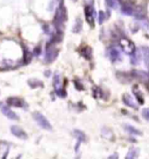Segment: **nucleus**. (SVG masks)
Returning a JSON list of instances; mask_svg holds the SVG:
<instances>
[{
    "mask_svg": "<svg viewBox=\"0 0 149 159\" xmlns=\"http://www.w3.org/2000/svg\"><path fill=\"white\" fill-rule=\"evenodd\" d=\"M65 20H66V11L63 5H60V7L57 11V13L53 20L54 25L59 32H61V28Z\"/></svg>",
    "mask_w": 149,
    "mask_h": 159,
    "instance_id": "1",
    "label": "nucleus"
},
{
    "mask_svg": "<svg viewBox=\"0 0 149 159\" xmlns=\"http://www.w3.org/2000/svg\"><path fill=\"white\" fill-rule=\"evenodd\" d=\"M58 54H59V49L55 47V43L52 41L48 43L46 46V61L47 63L53 62L56 60Z\"/></svg>",
    "mask_w": 149,
    "mask_h": 159,
    "instance_id": "2",
    "label": "nucleus"
},
{
    "mask_svg": "<svg viewBox=\"0 0 149 159\" xmlns=\"http://www.w3.org/2000/svg\"><path fill=\"white\" fill-rule=\"evenodd\" d=\"M33 118L38 124V126L41 127L44 129H46V130H51L52 129V126L51 125V123L47 120L46 117L43 116L41 113H33Z\"/></svg>",
    "mask_w": 149,
    "mask_h": 159,
    "instance_id": "3",
    "label": "nucleus"
},
{
    "mask_svg": "<svg viewBox=\"0 0 149 159\" xmlns=\"http://www.w3.org/2000/svg\"><path fill=\"white\" fill-rule=\"evenodd\" d=\"M53 87L56 91V94L60 96V97H65L66 94H65V89L62 87V83H61V77L59 73H56L53 77Z\"/></svg>",
    "mask_w": 149,
    "mask_h": 159,
    "instance_id": "4",
    "label": "nucleus"
},
{
    "mask_svg": "<svg viewBox=\"0 0 149 159\" xmlns=\"http://www.w3.org/2000/svg\"><path fill=\"white\" fill-rule=\"evenodd\" d=\"M121 47L122 50L127 54H133L135 52V47L134 43L127 39H121Z\"/></svg>",
    "mask_w": 149,
    "mask_h": 159,
    "instance_id": "5",
    "label": "nucleus"
},
{
    "mask_svg": "<svg viewBox=\"0 0 149 159\" xmlns=\"http://www.w3.org/2000/svg\"><path fill=\"white\" fill-rule=\"evenodd\" d=\"M0 108H1L2 113H3L7 118H9L11 120H19V116H17V114H15L9 107L5 106L4 104H0Z\"/></svg>",
    "mask_w": 149,
    "mask_h": 159,
    "instance_id": "6",
    "label": "nucleus"
},
{
    "mask_svg": "<svg viewBox=\"0 0 149 159\" xmlns=\"http://www.w3.org/2000/svg\"><path fill=\"white\" fill-rule=\"evenodd\" d=\"M85 19L87 20L91 25H94V17H95V11L92 5H88L85 7Z\"/></svg>",
    "mask_w": 149,
    "mask_h": 159,
    "instance_id": "7",
    "label": "nucleus"
},
{
    "mask_svg": "<svg viewBox=\"0 0 149 159\" xmlns=\"http://www.w3.org/2000/svg\"><path fill=\"white\" fill-rule=\"evenodd\" d=\"M11 133H12L16 137L20 138V139L25 140V139H27V137H28V136H27V134L25 133V131L18 126L11 127Z\"/></svg>",
    "mask_w": 149,
    "mask_h": 159,
    "instance_id": "8",
    "label": "nucleus"
},
{
    "mask_svg": "<svg viewBox=\"0 0 149 159\" xmlns=\"http://www.w3.org/2000/svg\"><path fill=\"white\" fill-rule=\"evenodd\" d=\"M107 54L112 62H115V61L121 60V53H120V52L118 51L117 49H115V48H113V47H111V48L107 49Z\"/></svg>",
    "mask_w": 149,
    "mask_h": 159,
    "instance_id": "9",
    "label": "nucleus"
},
{
    "mask_svg": "<svg viewBox=\"0 0 149 159\" xmlns=\"http://www.w3.org/2000/svg\"><path fill=\"white\" fill-rule=\"evenodd\" d=\"M7 104L10 106H13L15 108H23L25 103L22 99L17 98V97H10L7 100Z\"/></svg>",
    "mask_w": 149,
    "mask_h": 159,
    "instance_id": "10",
    "label": "nucleus"
},
{
    "mask_svg": "<svg viewBox=\"0 0 149 159\" xmlns=\"http://www.w3.org/2000/svg\"><path fill=\"white\" fill-rule=\"evenodd\" d=\"M123 102H125L126 105L129 106V107H131V108H138V104L135 102L134 99L133 98L131 95H129V94H125L124 95H123Z\"/></svg>",
    "mask_w": 149,
    "mask_h": 159,
    "instance_id": "11",
    "label": "nucleus"
},
{
    "mask_svg": "<svg viewBox=\"0 0 149 159\" xmlns=\"http://www.w3.org/2000/svg\"><path fill=\"white\" fill-rule=\"evenodd\" d=\"M23 47V60L24 64H29L33 60V53L29 51V49L24 46Z\"/></svg>",
    "mask_w": 149,
    "mask_h": 159,
    "instance_id": "12",
    "label": "nucleus"
},
{
    "mask_svg": "<svg viewBox=\"0 0 149 159\" xmlns=\"http://www.w3.org/2000/svg\"><path fill=\"white\" fill-rule=\"evenodd\" d=\"M28 84L31 88L33 89H36V88H39V87H43V82L38 80L37 79H31L28 80Z\"/></svg>",
    "mask_w": 149,
    "mask_h": 159,
    "instance_id": "13",
    "label": "nucleus"
},
{
    "mask_svg": "<svg viewBox=\"0 0 149 159\" xmlns=\"http://www.w3.org/2000/svg\"><path fill=\"white\" fill-rule=\"evenodd\" d=\"M124 127H125V129L131 135H135V136H140L141 135V132L140 130L136 129L135 128L131 126V125H125Z\"/></svg>",
    "mask_w": 149,
    "mask_h": 159,
    "instance_id": "14",
    "label": "nucleus"
},
{
    "mask_svg": "<svg viewBox=\"0 0 149 159\" xmlns=\"http://www.w3.org/2000/svg\"><path fill=\"white\" fill-rule=\"evenodd\" d=\"M139 155V149L138 148H131L128 153H127V157L126 158H135L137 157Z\"/></svg>",
    "mask_w": 149,
    "mask_h": 159,
    "instance_id": "15",
    "label": "nucleus"
},
{
    "mask_svg": "<svg viewBox=\"0 0 149 159\" xmlns=\"http://www.w3.org/2000/svg\"><path fill=\"white\" fill-rule=\"evenodd\" d=\"M121 11L124 14L126 15H132L134 13V9L131 7L130 5H122V8H121Z\"/></svg>",
    "mask_w": 149,
    "mask_h": 159,
    "instance_id": "16",
    "label": "nucleus"
},
{
    "mask_svg": "<svg viewBox=\"0 0 149 159\" xmlns=\"http://www.w3.org/2000/svg\"><path fill=\"white\" fill-rule=\"evenodd\" d=\"M81 54L86 59H91V57H92V49L88 47H85L84 49L81 50Z\"/></svg>",
    "mask_w": 149,
    "mask_h": 159,
    "instance_id": "17",
    "label": "nucleus"
},
{
    "mask_svg": "<svg viewBox=\"0 0 149 159\" xmlns=\"http://www.w3.org/2000/svg\"><path fill=\"white\" fill-rule=\"evenodd\" d=\"M74 135L75 136L78 138V141H79V143H80L82 141L85 140V136L84 135V133H82L81 131L79 130H75L74 131Z\"/></svg>",
    "mask_w": 149,
    "mask_h": 159,
    "instance_id": "18",
    "label": "nucleus"
},
{
    "mask_svg": "<svg viewBox=\"0 0 149 159\" xmlns=\"http://www.w3.org/2000/svg\"><path fill=\"white\" fill-rule=\"evenodd\" d=\"M107 5L112 9H117L119 5V0H106Z\"/></svg>",
    "mask_w": 149,
    "mask_h": 159,
    "instance_id": "19",
    "label": "nucleus"
},
{
    "mask_svg": "<svg viewBox=\"0 0 149 159\" xmlns=\"http://www.w3.org/2000/svg\"><path fill=\"white\" fill-rule=\"evenodd\" d=\"M81 27H82L81 20H80V19H78V20H77V22H76V24H75V26H74V28H73V32H75V33H78V32H79V31L81 30Z\"/></svg>",
    "mask_w": 149,
    "mask_h": 159,
    "instance_id": "20",
    "label": "nucleus"
},
{
    "mask_svg": "<svg viewBox=\"0 0 149 159\" xmlns=\"http://www.w3.org/2000/svg\"><path fill=\"white\" fill-rule=\"evenodd\" d=\"M141 114H142V116L144 117L147 121H149V108H144Z\"/></svg>",
    "mask_w": 149,
    "mask_h": 159,
    "instance_id": "21",
    "label": "nucleus"
},
{
    "mask_svg": "<svg viewBox=\"0 0 149 159\" xmlns=\"http://www.w3.org/2000/svg\"><path fill=\"white\" fill-rule=\"evenodd\" d=\"M106 19V14L104 11H100L99 12V24H102L104 22V20Z\"/></svg>",
    "mask_w": 149,
    "mask_h": 159,
    "instance_id": "22",
    "label": "nucleus"
},
{
    "mask_svg": "<svg viewBox=\"0 0 149 159\" xmlns=\"http://www.w3.org/2000/svg\"><path fill=\"white\" fill-rule=\"evenodd\" d=\"M41 52V47H37L35 49H34V53L37 55V56H38L39 55V53Z\"/></svg>",
    "mask_w": 149,
    "mask_h": 159,
    "instance_id": "23",
    "label": "nucleus"
},
{
    "mask_svg": "<svg viewBox=\"0 0 149 159\" xmlns=\"http://www.w3.org/2000/svg\"><path fill=\"white\" fill-rule=\"evenodd\" d=\"M74 1H76V0H74Z\"/></svg>",
    "mask_w": 149,
    "mask_h": 159,
    "instance_id": "24",
    "label": "nucleus"
}]
</instances>
